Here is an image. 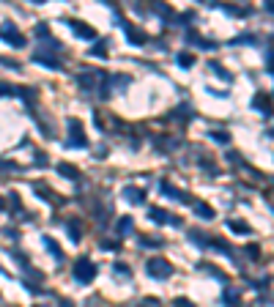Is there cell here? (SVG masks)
<instances>
[{
	"instance_id": "cell-32",
	"label": "cell",
	"mask_w": 274,
	"mask_h": 307,
	"mask_svg": "<svg viewBox=\"0 0 274 307\" xmlns=\"http://www.w3.org/2000/svg\"><path fill=\"white\" fill-rule=\"evenodd\" d=\"M0 63H3V66H9V69H20V63L11 61V58H0Z\"/></svg>"
},
{
	"instance_id": "cell-30",
	"label": "cell",
	"mask_w": 274,
	"mask_h": 307,
	"mask_svg": "<svg viewBox=\"0 0 274 307\" xmlns=\"http://www.w3.org/2000/svg\"><path fill=\"white\" fill-rule=\"evenodd\" d=\"M9 94H14V88L9 83H0V96H9Z\"/></svg>"
},
{
	"instance_id": "cell-18",
	"label": "cell",
	"mask_w": 274,
	"mask_h": 307,
	"mask_svg": "<svg viewBox=\"0 0 274 307\" xmlns=\"http://www.w3.org/2000/svg\"><path fill=\"white\" fill-rule=\"evenodd\" d=\"M211 247H214V250H219V252H225L228 258H233V250H230L228 244H225L222 239H211Z\"/></svg>"
},
{
	"instance_id": "cell-28",
	"label": "cell",
	"mask_w": 274,
	"mask_h": 307,
	"mask_svg": "<svg viewBox=\"0 0 274 307\" xmlns=\"http://www.w3.org/2000/svg\"><path fill=\"white\" fill-rule=\"evenodd\" d=\"M154 11H156V14H162V17H170V9H167V6H162V3H156Z\"/></svg>"
},
{
	"instance_id": "cell-22",
	"label": "cell",
	"mask_w": 274,
	"mask_h": 307,
	"mask_svg": "<svg viewBox=\"0 0 274 307\" xmlns=\"http://www.w3.org/2000/svg\"><path fill=\"white\" fill-rule=\"evenodd\" d=\"M189 42L200 44L203 50H214V42H206V39H200V36H197V33H189Z\"/></svg>"
},
{
	"instance_id": "cell-37",
	"label": "cell",
	"mask_w": 274,
	"mask_h": 307,
	"mask_svg": "<svg viewBox=\"0 0 274 307\" xmlns=\"http://www.w3.org/2000/svg\"><path fill=\"white\" fill-rule=\"evenodd\" d=\"M0 274H6V271H3V269H0Z\"/></svg>"
},
{
	"instance_id": "cell-36",
	"label": "cell",
	"mask_w": 274,
	"mask_h": 307,
	"mask_svg": "<svg viewBox=\"0 0 274 307\" xmlns=\"http://www.w3.org/2000/svg\"><path fill=\"white\" fill-rule=\"evenodd\" d=\"M33 307H44V304H33Z\"/></svg>"
},
{
	"instance_id": "cell-27",
	"label": "cell",
	"mask_w": 274,
	"mask_h": 307,
	"mask_svg": "<svg viewBox=\"0 0 274 307\" xmlns=\"http://www.w3.org/2000/svg\"><path fill=\"white\" fill-rule=\"evenodd\" d=\"M104 47H107V42H96V47L91 50V55H99V58H104V55H107V50H104Z\"/></svg>"
},
{
	"instance_id": "cell-4",
	"label": "cell",
	"mask_w": 274,
	"mask_h": 307,
	"mask_svg": "<svg viewBox=\"0 0 274 307\" xmlns=\"http://www.w3.org/2000/svg\"><path fill=\"white\" fill-rule=\"evenodd\" d=\"M0 39L9 42L11 47H25V36H22V33L17 31V25H11V22H3V25H0Z\"/></svg>"
},
{
	"instance_id": "cell-2",
	"label": "cell",
	"mask_w": 274,
	"mask_h": 307,
	"mask_svg": "<svg viewBox=\"0 0 274 307\" xmlns=\"http://www.w3.org/2000/svg\"><path fill=\"white\" fill-rule=\"evenodd\" d=\"M96 277V263L88 258H80L77 263H74V280L83 282V285H88V282Z\"/></svg>"
},
{
	"instance_id": "cell-13",
	"label": "cell",
	"mask_w": 274,
	"mask_h": 307,
	"mask_svg": "<svg viewBox=\"0 0 274 307\" xmlns=\"http://www.w3.org/2000/svg\"><path fill=\"white\" fill-rule=\"evenodd\" d=\"M132 228H135V219H132V217H121V219H118V233H121V236L132 233Z\"/></svg>"
},
{
	"instance_id": "cell-34",
	"label": "cell",
	"mask_w": 274,
	"mask_h": 307,
	"mask_svg": "<svg viewBox=\"0 0 274 307\" xmlns=\"http://www.w3.org/2000/svg\"><path fill=\"white\" fill-rule=\"evenodd\" d=\"M61 307H74V302H69V299H61Z\"/></svg>"
},
{
	"instance_id": "cell-33",
	"label": "cell",
	"mask_w": 274,
	"mask_h": 307,
	"mask_svg": "<svg viewBox=\"0 0 274 307\" xmlns=\"http://www.w3.org/2000/svg\"><path fill=\"white\" fill-rule=\"evenodd\" d=\"M102 250H118V244H115V241H104Z\"/></svg>"
},
{
	"instance_id": "cell-20",
	"label": "cell",
	"mask_w": 274,
	"mask_h": 307,
	"mask_svg": "<svg viewBox=\"0 0 274 307\" xmlns=\"http://www.w3.org/2000/svg\"><path fill=\"white\" fill-rule=\"evenodd\" d=\"M66 230H69V236H72V241L77 244V241H80V225L72 219V222H66Z\"/></svg>"
},
{
	"instance_id": "cell-14",
	"label": "cell",
	"mask_w": 274,
	"mask_h": 307,
	"mask_svg": "<svg viewBox=\"0 0 274 307\" xmlns=\"http://www.w3.org/2000/svg\"><path fill=\"white\" fill-rule=\"evenodd\" d=\"M189 239L195 241V247H208L206 241H211L206 233H203V230H189Z\"/></svg>"
},
{
	"instance_id": "cell-15",
	"label": "cell",
	"mask_w": 274,
	"mask_h": 307,
	"mask_svg": "<svg viewBox=\"0 0 274 307\" xmlns=\"http://www.w3.org/2000/svg\"><path fill=\"white\" fill-rule=\"evenodd\" d=\"M228 228L233 230V233H244V236H247V233H252V228H249V225H244V222H238V219H230V222H228Z\"/></svg>"
},
{
	"instance_id": "cell-25",
	"label": "cell",
	"mask_w": 274,
	"mask_h": 307,
	"mask_svg": "<svg viewBox=\"0 0 274 307\" xmlns=\"http://www.w3.org/2000/svg\"><path fill=\"white\" fill-rule=\"evenodd\" d=\"M178 63H181V66H184V69H189V66H192V63H195V58H192V55H189V52H181V55H178Z\"/></svg>"
},
{
	"instance_id": "cell-6",
	"label": "cell",
	"mask_w": 274,
	"mask_h": 307,
	"mask_svg": "<svg viewBox=\"0 0 274 307\" xmlns=\"http://www.w3.org/2000/svg\"><path fill=\"white\" fill-rule=\"evenodd\" d=\"M148 217L154 219V222H159V225H181V219L173 217V214H167L165 208H159V206L148 208Z\"/></svg>"
},
{
	"instance_id": "cell-1",
	"label": "cell",
	"mask_w": 274,
	"mask_h": 307,
	"mask_svg": "<svg viewBox=\"0 0 274 307\" xmlns=\"http://www.w3.org/2000/svg\"><path fill=\"white\" fill-rule=\"evenodd\" d=\"M42 47H44V44H42ZM58 52H61L58 42H50V47L33 52V61H36V63H44V66H50V69H61V58H58Z\"/></svg>"
},
{
	"instance_id": "cell-7",
	"label": "cell",
	"mask_w": 274,
	"mask_h": 307,
	"mask_svg": "<svg viewBox=\"0 0 274 307\" xmlns=\"http://www.w3.org/2000/svg\"><path fill=\"white\" fill-rule=\"evenodd\" d=\"M69 25H72V31L77 33L80 39H96V31H93L91 25H85V22H80V20H69Z\"/></svg>"
},
{
	"instance_id": "cell-19",
	"label": "cell",
	"mask_w": 274,
	"mask_h": 307,
	"mask_svg": "<svg viewBox=\"0 0 274 307\" xmlns=\"http://www.w3.org/2000/svg\"><path fill=\"white\" fill-rule=\"evenodd\" d=\"M222 302H225V304H230V307H236V304H238V293L233 291V288H228V291L222 293Z\"/></svg>"
},
{
	"instance_id": "cell-9",
	"label": "cell",
	"mask_w": 274,
	"mask_h": 307,
	"mask_svg": "<svg viewBox=\"0 0 274 307\" xmlns=\"http://www.w3.org/2000/svg\"><path fill=\"white\" fill-rule=\"evenodd\" d=\"M162 192H165V195H170V198H178V200H181V203H192L189 192H181V189L170 187V184H162Z\"/></svg>"
},
{
	"instance_id": "cell-8",
	"label": "cell",
	"mask_w": 274,
	"mask_h": 307,
	"mask_svg": "<svg viewBox=\"0 0 274 307\" xmlns=\"http://www.w3.org/2000/svg\"><path fill=\"white\" fill-rule=\"evenodd\" d=\"M121 198L129 200V203H143L145 192H143V189H137V187H124V189H121Z\"/></svg>"
},
{
	"instance_id": "cell-16",
	"label": "cell",
	"mask_w": 274,
	"mask_h": 307,
	"mask_svg": "<svg viewBox=\"0 0 274 307\" xmlns=\"http://www.w3.org/2000/svg\"><path fill=\"white\" fill-rule=\"evenodd\" d=\"M208 69H211V72H214V74H219V77H222V80H225V83H230V80H233V74H228V72H225V69H222V66H219V63H217V61H211V63H208Z\"/></svg>"
},
{
	"instance_id": "cell-5",
	"label": "cell",
	"mask_w": 274,
	"mask_h": 307,
	"mask_svg": "<svg viewBox=\"0 0 274 307\" xmlns=\"http://www.w3.org/2000/svg\"><path fill=\"white\" fill-rule=\"evenodd\" d=\"M69 129H72V135H74L72 140L66 143L69 148H85V146H88V143H85V137H83V124H80L77 118L69 121Z\"/></svg>"
},
{
	"instance_id": "cell-11",
	"label": "cell",
	"mask_w": 274,
	"mask_h": 307,
	"mask_svg": "<svg viewBox=\"0 0 274 307\" xmlns=\"http://www.w3.org/2000/svg\"><path fill=\"white\" fill-rule=\"evenodd\" d=\"M124 28H126V36H129V42L145 44V33H143V31H137V28H132V25H124Z\"/></svg>"
},
{
	"instance_id": "cell-24",
	"label": "cell",
	"mask_w": 274,
	"mask_h": 307,
	"mask_svg": "<svg viewBox=\"0 0 274 307\" xmlns=\"http://www.w3.org/2000/svg\"><path fill=\"white\" fill-rule=\"evenodd\" d=\"M44 247H47V250H50L55 258H61V250H58V247H55V241H52L50 236H44Z\"/></svg>"
},
{
	"instance_id": "cell-12",
	"label": "cell",
	"mask_w": 274,
	"mask_h": 307,
	"mask_svg": "<svg viewBox=\"0 0 274 307\" xmlns=\"http://www.w3.org/2000/svg\"><path fill=\"white\" fill-rule=\"evenodd\" d=\"M195 214H197V217H203V219H214V208L206 206V203H200V200L195 203Z\"/></svg>"
},
{
	"instance_id": "cell-3",
	"label": "cell",
	"mask_w": 274,
	"mask_h": 307,
	"mask_svg": "<svg viewBox=\"0 0 274 307\" xmlns=\"http://www.w3.org/2000/svg\"><path fill=\"white\" fill-rule=\"evenodd\" d=\"M145 266H148V274L156 277V280H167V277L173 274V266L167 263L165 258H151Z\"/></svg>"
},
{
	"instance_id": "cell-17",
	"label": "cell",
	"mask_w": 274,
	"mask_h": 307,
	"mask_svg": "<svg viewBox=\"0 0 274 307\" xmlns=\"http://www.w3.org/2000/svg\"><path fill=\"white\" fill-rule=\"evenodd\" d=\"M17 91V94H20L22 96V99H25L28 104H33V102H36V91H33V88H14Z\"/></svg>"
},
{
	"instance_id": "cell-31",
	"label": "cell",
	"mask_w": 274,
	"mask_h": 307,
	"mask_svg": "<svg viewBox=\"0 0 274 307\" xmlns=\"http://www.w3.org/2000/svg\"><path fill=\"white\" fill-rule=\"evenodd\" d=\"M36 33H39V36H50V28H47V22H39Z\"/></svg>"
},
{
	"instance_id": "cell-21",
	"label": "cell",
	"mask_w": 274,
	"mask_h": 307,
	"mask_svg": "<svg viewBox=\"0 0 274 307\" xmlns=\"http://www.w3.org/2000/svg\"><path fill=\"white\" fill-rule=\"evenodd\" d=\"M252 104H255V107H258V110H263V115H269V99H266V96H255V99H252Z\"/></svg>"
},
{
	"instance_id": "cell-35",
	"label": "cell",
	"mask_w": 274,
	"mask_h": 307,
	"mask_svg": "<svg viewBox=\"0 0 274 307\" xmlns=\"http://www.w3.org/2000/svg\"><path fill=\"white\" fill-rule=\"evenodd\" d=\"M3 208H6V203H3V198H0V211H3Z\"/></svg>"
},
{
	"instance_id": "cell-10",
	"label": "cell",
	"mask_w": 274,
	"mask_h": 307,
	"mask_svg": "<svg viewBox=\"0 0 274 307\" xmlns=\"http://www.w3.org/2000/svg\"><path fill=\"white\" fill-rule=\"evenodd\" d=\"M58 173H61V176H66V178H72V181H77V178H80V170L74 165H66V162H61V165H58Z\"/></svg>"
},
{
	"instance_id": "cell-29",
	"label": "cell",
	"mask_w": 274,
	"mask_h": 307,
	"mask_svg": "<svg viewBox=\"0 0 274 307\" xmlns=\"http://www.w3.org/2000/svg\"><path fill=\"white\" fill-rule=\"evenodd\" d=\"M173 307H197V304H192L189 299H181V296H178L176 302H173Z\"/></svg>"
},
{
	"instance_id": "cell-23",
	"label": "cell",
	"mask_w": 274,
	"mask_h": 307,
	"mask_svg": "<svg viewBox=\"0 0 274 307\" xmlns=\"http://www.w3.org/2000/svg\"><path fill=\"white\" fill-rule=\"evenodd\" d=\"M208 135H211V140L222 143V146H225V143H230V135H228V132H208Z\"/></svg>"
},
{
	"instance_id": "cell-26",
	"label": "cell",
	"mask_w": 274,
	"mask_h": 307,
	"mask_svg": "<svg viewBox=\"0 0 274 307\" xmlns=\"http://www.w3.org/2000/svg\"><path fill=\"white\" fill-rule=\"evenodd\" d=\"M140 244H143V247H154V250H156V247H162V241L159 239H151V236H143Z\"/></svg>"
}]
</instances>
